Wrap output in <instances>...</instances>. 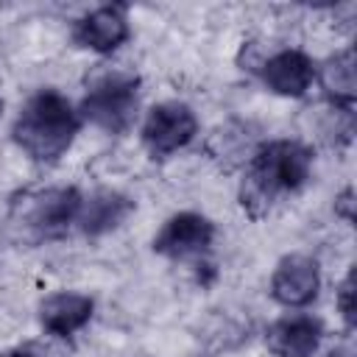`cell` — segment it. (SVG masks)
Instances as JSON below:
<instances>
[{
	"label": "cell",
	"mask_w": 357,
	"mask_h": 357,
	"mask_svg": "<svg viewBox=\"0 0 357 357\" xmlns=\"http://www.w3.org/2000/svg\"><path fill=\"white\" fill-rule=\"evenodd\" d=\"M81 190L78 187H47L25 195L22 201V223L36 231L39 237H59L70 226H75L81 209Z\"/></svg>",
	"instance_id": "5b68a950"
},
{
	"label": "cell",
	"mask_w": 357,
	"mask_h": 357,
	"mask_svg": "<svg viewBox=\"0 0 357 357\" xmlns=\"http://www.w3.org/2000/svg\"><path fill=\"white\" fill-rule=\"evenodd\" d=\"M315 81L321 84L329 106L337 109H354L357 98V67H354V50H337L335 56L315 64Z\"/></svg>",
	"instance_id": "4fadbf2b"
},
{
	"label": "cell",
	"mask_w": 357,
	"mask_h": 357,
	"mask_svg": "<svg viewBox=\"0 0 357 357\" xmlns=\"http://www.w3.org/2000/svg\"><path fill=\"white\" fill-rule=\"evenodd\" d=\"M215 223L201 215V212H176L170 215L162 229L153 234V251L159 257H167V259H176V262H184V259H195L201 254H206L215 243Z\"/></svg>",
	"instance_id": "8992f818"
},
{
	"label": "cell",
	"mask_w": 357,
	"mask_h": 357,
	"mask_svg": "<svg viewBox=\"0 0 357 357\" xmlns=\"http://www.w3.org/2000/svg\"><path fill=\"white\" fill-rule=\"evenodd\" d=\"M312 176V148L298 139H265L245 162L240 206L262 218L287 195H296Z\"/></svg>",
	"instance_id": "6da1fadb"
},
{
	"label": "cell",
	"mask_w": 357,
	"mask_h": 357,
	"mask_svg": "<svg viewBox=\"0 0 357 357\" xmlns=\"http://www.w3.org/2000/svg\"><path fill=\"white\" fill-rule=\"evenodd\" d=\"M131 36L126 6H98L73 22V42L98 56L114 53Z\"/></svg>",
	"instance_id": "30bf717a"
},
{
	"label": "cell",
	"mask_w": 357,
	"mask_h": 357,
	"mask_svg": "<svg viewBox=\"0 0 357 357\" xmlns=\"http://www.w3.org/2000/svg\"><path fill=\"white\" fill-rule=\"evenodd\" d=\"M259 142H254L248 137V126L245 123H226L220 126L212 139H209V153L218 162H248V156L257 151Z\"/></svg>",
	"instance_id": "5bb4252c"
},
{
	"label": "cell",
	"mask_w": 357,
	"mask_h": 357,
	"mask_svg": "<svg viewBox=\"0 0 357 357\" xmlns=\"http://www.w3.org/2000/svg\"><path fill=\"white\" fill-rule=\"evenodd\" d=\"M3 109H6V100H3V95H0V114H3Z\"/></svg>",
	"instance_id": "d6986e66"
},
{
	"label": "cell",
	"mask_w": 357,
	"mask_h": 357,
	"mask_svg": "<svg viewBox=\"0 0 357 357\" xmlns=\"http://www.w3.org/2000/svg\"><path fill=\"white\" fill-rule=\"evenodd\" d=\"M0 357H42L36 349H31V346H17V349H8V351H3Z\"/></svg>",
	"instance_id": "e0dca14e"
},
{
	"label": "cell",
	"mask_w": 357,
	"mask_h": 357,
	"mask_svg": "<svg viewBox=\"0 0 357 357\" xmlns=\"http://www.w3.org/2000/svg\"><path fill=\"white\" fill-rule=\"evenodd\" d=\"M39 324L47 335L53 337H73L81 332L92 315H95V298L86 293H73V290H56L39 301Z\"/></svg>",
	"instance_id": "7c38bea8"
},
{
	"label": "cell",
	"mask_w": 357,
	"mask_h": 357,
	"mask_svg": "<svg viewBox=\"0 0 357 357\" xmlns=\"http://www.w3.org/2000/svg\"><path fill=\"white\" fill-rule=\"evenodd\" d=\"M329 357H354V354H351V349H346V346H340V349H335V351H332Z\"/></svg>",
	"instance_id": "ac0fdd59"
},
{
	"label": "cell",
	"mask_w": 357,
	"mask_h": 357,
	"mask_svg": "<svg viewBox=\"0 0 357 357\" xmlns=\"http://www.w3.org/2000/svg\"><path fill=\"white\" fill-rule=\"evenodd\" d=\"M276 304L287 310H304L318 298L321 290V265L310 254H287L276 262L268 284Z\"/></svg>",
	"instance_id": "52a82bcc"
},
{
	"label": "cell",
	"mask_w": 357,
	"mask_h": 357,
	"mask_svg": "<svg viewBox=\"0 0 357 357\" xmlns=\"http://www.w3.org/2000/svg\"><path fill=\"white\" fill-rule=\"evenodd\" d=\"M142 81L128 70H103L89 84L78 103V114L84 123L106 134H126L139 114Z\"/></svg>",
	"instance_id": "3957f363"
},
{
	"label": "cell",
	"mask_w": 357,
	"mask_h": 357,
	"mask_svg": "<svg viewBox=\"0 0 357 357\" xmlns=\"http://www.w3.org/2000/svg\"><path fill=\"white\" fill-rule=\"evenodd\" d=\"M259 81L282 98H304L315 84V61L298 47H282L259 61Z\"/></svg>",
	"instance_id": "ba28073f"
},
{
	"label": "cell",
	"mask_w": 357,
	"mask_h": 357,
	"mask_svg": "<svg viewBox=\"0 0 357 357\" xmlns=\"http://www.w3.org/2000/svg\"><path fill=\"white\" fill-rule=\"evenodd\" d=\"M351 206H354V201H351V187H346L340 195H337V201H335V209L346 218V220H351L354 215H351Z\"/></svg>",
	"instance_id": "2e32d148"
},
{
	"label": "cell",
	"mask_w": 357,
	"mask_h": 357,
	"mask_svg": "<svg viewBox=\"0 0 357 357\" xmlns=\"http://www.w3.org/2000/svg\"><path fill=\"white\" fill-rule=\"evenodd\" d=\"M139 137L151 159H167L198 137V117L184 100H162L145 112Z\"/></svg>",
	"instance_id": "277c9868"
},
{
	"label": "cell",
	"mask_w": 357,
	"mask_h": 357,
	"mask_svg": "<svg viewBox=\"0 0 357 357\" xmlns=\"http://www.w3.org/2000/svg\"><path fill=\"white\" fill-rule=\"evenodd\" d=\"M81 123L78 106H73V100L59 89L47 86L25 100L11 126V139L31 162L56 165L73 148Z\"/></svg>",
	"instance_id": "7a4b0ae2"
},
{
	"label": "cell",
	"mask_w": 357,
	"mask_h": 357,
	"mask_svg": "<svg viewBox=\"0 0 357 357\" xmlns=\"http://www.w3.org/2000/svg\"><path fill=\"white\" fill-rule=\"evenodd\" d=\"M337 310H340L346 329L351 332L354 329V312H357V307H354V271H349L337 287Z\"/></svg>",
	"instance_id": "9a60e30c"
},
{
	"label": "cell",
	"mask_w": 357,
	"mask_h": 357,
	"mask_svg": "<svg viewBox=\"0 0 357 357\" xmlns=\"http://www.w3.org/2000/svg\"><path fill=\"white\" fill-rule=\"evenodd\" d=\"M324 321L312 312H287L265 332V346L273 357H315L324 343Z\"/></svg>",
	"instance_id": "9c48e42d"
},
{
	"label": "cell",
	"mask_w": 357,
	"mask_h": 357,
	"mask_svg": "<svg viewBox=\"0 0 357 357\" xmlns=\"http://www.w3.org/2000/svg\"><path fill=\"white\" fill-rule=\"evenodd\" d=\"M137 209V201L120 190L112 187H100L89 195H84L78 218H75V229L84 237H103L114 229H120Z\"/></svg>",
	"instance_id": "8fae6325"
}]
</instances>
